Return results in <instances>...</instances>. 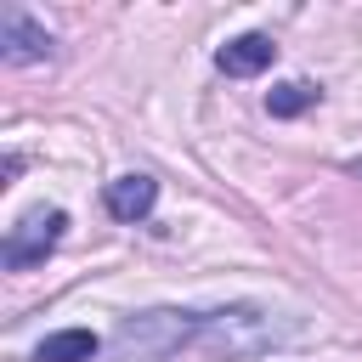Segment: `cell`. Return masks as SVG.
I'll return each instance as SVG.
<instances>
[{
	"instance_id": "6da1fadb",
	"label": "cell",
	"mask_w": 362,
	"mask_h": 362,
	"mask_svg": "<svg viewBox=\"0 0 362 362\" xmlns=\"http://www.w3.org/2000/svg\"><path fill=\"white\" fill-rule=\"evenodd\" d=\"M300 339V322L294 317H277L266 305H221V311H204V328H198V351L204 356H221V362H243V356H266L277 345Z\"/></svg>"
},
{
	"instance_id": "7a4b0ae2",
	"label": "cell",
	"mask_w": 362,
	"mask_h": 362,
	"mask_svg": "<svg viewBox=\"0 0 362 362\" xmlns=\"http://www.w3.org/2000/svg\"><path fill=\"white\" fill-rule=\"evenodd\" d=\"M198 328H204V311H181V305H153V311H136L113 328V356L119 362H164L187 345H198Z\"/></svg>"
},
{
	"instance_id": "3957f363",
	"label": "cell",
	"mask_w": 362,
	"mask_h": 362,
	"mask_svg": "<svg viewBox=\"0 0 362 362\" xmlns=\"http://www.w3.org/2000/svg\"><path fill=\"white\" fill-rule=\"evenodd\" d=\"M62 232H68V215H62V209H28V215L6 232L0 260H6L11 272H28V266H40V260L62 243Z\"/></svg>"
},
{
	"instance_id": "277c9868",
	"label": "cell",
	"mask_w": 362,
	"mask_h": 362,
	"mask_svg": "<svg viewBox=\"0 0 362 362\" xmlns=\"http://www.w3.org/2000/svg\"><path fill=\"white\" fill-rule=\"evenodd\" d=\"M57 51V40L45 34V23H34L23 6H6L0 11V57L11 68H28V62H45Z\"/></svg>"
},
{
	"instance_id": "5b68a950",
	"label": "cell",
	"mask_w": 362,
	"mask_h": 362,
	"mask_svg": "<svg viewBox=\"0 0 362 362\" xmlns=\"http://www.w3.org/2000/svg\"><path fill=\"white\" fill-rule=\"evenodd\" d=\"M102 204H107L113 221H141V215H153V204H158V181L141 175V170H130V175H119V181L102 187Z\"/></svg>"
},
{
	"instance_id": "8992f818",
	"label": "cell",
	"mask_w": 362,
	"mask_h": 362,
	"mask_svg": "<svg viewBox=\"0 0 362 362\" xmlns=\"http://www.w3.org/2000/svg\"><path fill=\"white\" fill-rule=\"evenodd\" d=\"M272 62H277V45H272V34H238V40H226V45L215 51V68H221V74H232V79L266 74Z\"/></svg>"
},
{
	"instance_id": "52a82bcc",
	"label": "cell",
	"mask_w": 362,
	"mask_h": 362,
	"mask_svg": "<svg viewBox=\"0 0 362 362\" xmlns=\"http://www.w3.org/2000/svg\"><path fill=\"white\" fill-rule=\"evenodd\" d=\"M102 351V339L90 328H62V334H45L34 345V362H90Z\"/></svg>"
},
{
	"instance_id": "ba28073f",
	"label": "cell",
	"mask_w": 362,
	"mask_h": 362,
	"mask_svg": "<svg viewBox=\"0 0 362 362\" xmlns=\"http://www.w3.org/2000/svg\"><path fill=\"white\" fill-rule=\"evenodd\" d=\"M317 96H322V90H317L311 79H283V85L266 90V113H272V119H294V113H305Z\"/></svg>"
}]
</instances>
